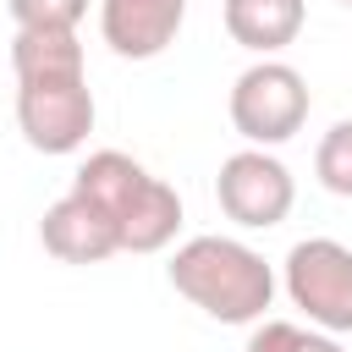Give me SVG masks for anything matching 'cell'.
<instances>
[{
  "label": "cell",
  "instance_id": "30bf717a",
  "mask_svg": "<svg viewBox=\"0 0 352 352\" xmlns=\"http://www.w3.org/2000/svg\"><path fill=\"white\" fill-rule=\"evenodd\" d=\"M66 66H88L82 38L77 33H16L11 38V72H66Z\"/></svg>",
  "mask_w": 352,
  "mask_h": 352
},
{
  "label": "cell",
  "instance_id": "7a4b0ae2",
  "mask_svg": "<svg viewBox=\"0 0 352 352\" xmlns=\"http://www.w3.org/2000/svg\"><path fill=\"white\" fill-rule=\"evenodd\" d=\"M165 280L192 302L204 308L209 319L220 324H258L264 308L275 302V270L264 264L258 248H248L242 236H187L170 264H165Z\"/></svg>",
  "mask_w": 352,
  "mask_h": 352
},
{
  "label": "cell",
  "instance_id": "6da1fadb",
  "mask_svg": "<svg viewBox=\"0 0 352 352\" xmlns=\"http://www.w3.org/2000/svg\"><path fill=\"white\" fill-rule=\"evenodd\" d=\"M72 192H82L110 214L121 253H165L182 231V192L121 148H94L77 165Z\"/></svg>",
  "mask_w": 352,
  "mask_h": 352
},
{
  "label": "cell",
  "instance_id": "5b68a950",
  "mask_svg": "<svg viewBox=\"0 0 352 352\" xmlns=\"http://www.w3.org/2000/svg\"><path fill=\"white\" fill-rule=\"evenodd\" d=\"M280 286L314 330L352 336V248L346 242H336V236L292 242V253L280 264Z\"/></svg>",
  "mask_w": 352,
  "mask_h": 352
},
{
  "label": "cell",
  "instance_id": "277c9868",
  "mask_svg": "<svg viewBox=\"0 0 352 352\" xmlns=\"http://www.w3.org/2000/svg\"><path fill=\"white\" fill-rule=\"evenodd\" d=\"M314 110V94H308V77L292 66V60H253L248 72H236L231 82V99H226V116L231 126L242 132L248 148H275V143H292L302 132Z\"/></svg>",
  "mask_w": 352,
  "mask_h": 352
},
{
  "label": "cell",
  "instance_id": "9c48e42d",
  "mask_svg": "<svg viewBox=\"0 0 352 352\" xmlns=\"http://www.w3.org/2000/svg\"><path fill=\"white\" fill-rule=\"evenodd\" d=\"M231 44H242L258 60H275L286 44H297L308 22V0H226L220 6Z\"/></svg>",
  "mask_w": 352,
  "mask_h": 352
},
{
  "label": "cell",
  "instance_id": "7c38bea8",
  "mask_svg": "<svg viewBox=\"0 0 352 352\" xmlns=\"http://www.w3.org/2000/svg\"><path fill=\"white\" fill-rule=\"evenodd\" d=\"M16 33H77L88 16V0H6Z\"/></svg>",
  "mask_w": 352,
  "mask_h": 352
},
{
  "label": "cell",
  "instance_id": "3957f363",
  "mask_svg": "<svg viewBox=\"0 0 352 352\" xmlns=\"http://www.w3.org/2000/svg\"><path fill=\"white\" fill-rule=\"evenodd\" d=\"M99 121L88 66L66 72H28L16 77V132L38 154H77Z\"/></svg>",
  "mask_w": 352,
  "mask_h": 352
},
{
  "label": "cell",
  "instance_id": "4fadbf2b",
  "mask_svg": "<svg viewBox=\"0 0 352 352\" xmlns=\"http://www.w3.org/2000/svg\"><path fill=\"white\" fill-rule=\"evenodd\" d=\"M314 176H319L324 192L352 198V121H336V126L319 138V148H314Z\"/></svg>",
  "mask_w": 352,
  "mask_h": 352
},
{
  "label": "cell",
  "instance_id": "8992f818",
  "mask_svg": "<svg viewBox=\"0 0 352 352\" xmlns=\"http://www.w3.org/2000/svg\"><path fill=\"white\" fill-rule=\"evenodd\" d=\"M214 204L226 220H236L242 231H270L292 214L297 204V182L292 170L270 154V148H236L220 160L214 176Z\"/></svg>",
  "mask_w": 352,
  "mask_h": 352
},
{
  "label": "cell",
  "instance_id": "ba28073f",
  "mask_svg": "<svg viewBox=\"0 0 352 352\" xmlns=\"http://www.w3.org/2000/svg\"><path fill=\"white\" fill-rule=\"evenodd\" d=\"M38 242H44V253L60 258V264H104L110 253H121V236H116L110 214H104L99 204H88L82 192H72V187L44 209Z\"/></svg>",
  "mask_w": 352,
  "mask_h": 352
},
{
  "label": "cell",
  "instance_id": "5bb4252c",
  "mask_svg": "<svg viewBox=\"0 0 352 352\" xmlns=\"http://www.w3.org/2000/svg\"><path fill=\"white\" fill-rule=\"evenodd\" d=\"M341 6H352V0H341Z\"/></svg>",
  "mask_w": 352,
  "mask_h": 352
},
{
  "label": "cell",
  "instance_id": "8fae6325",
  "mask_svg": "<svg viewBox=\"0 0 352 352\" xmlns=\"http://www.w3.org/2000/svg\"><path fill=\"white\" fill-rule=\"evenodd\" d=\"M242 352H346L336 336L314 330V324H292V319H258Z\"/></svg>",
  "mask_w": 352,
  "mask_h": 352
},
{
  "label": "cell",
  "instance_id": "52a82bcc",
  "mask_svg": "<svg viewBox=\"0 0 352 352\" xmlns=\"http://www.w3.org/2000/svg\"><path fill=\"white\" fill-rule=\"evenodd\" d=\"M187 0H99V38L121 60H154L176 44Z\"/></svg>",
  "mask_w": 352,
  "mask_h": 352
}]
</instances>
